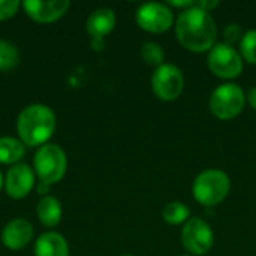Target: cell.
Segmentation results:
<instances>
[{
	"instance_id": "2",
	"label": "cell",
	"mask_w": 256,
	"mask_h": 256,
	"mask_svg": "<svg viewBox=\"0 0 256 256\" xmlns=\"http://www.w3.org/2000/svg\"><path fill=\"white\" fill-rule=\"evenodd\" d=\"M56 130V114L42 104L26 106L16 120L20 141L27 147H42L48 142Z\"/></svg>"
},
{
	"instance_id": "15",
	"label": "cell",
	"mask_w": 256,
	"mask_h": 256,
	"mask_svg": "<svg viewBox=\"0 0 256 256\" xmlns=\"http://www.w3.org/2000/svg\"><path fill=\"white\" fill-rule=\"evenodd\" d=\"M36 214L44 226L54 228L62 220V214H63L62 204L56 196L45 195L44 198H40V201L36 206Z\"/></svg>"
},
{
	"instance_id": "23",
	"label": "cell",
	"mask_w": 256,
	"mask_h": 256,
	"mask_svg": "<svg viewBox=\"0 0 256 256\" xmlns=\"http://www.w3.org/2000/svg\"><path fill=\"white\" fill-rule=\"evenodd\" d=\"M195 4L207 12H212V9H214L216 6H219V2H207V0H202V2H195Z\"/></svg>"
},
{
	"instance_id": "16",
	"label": "cell",
	"mask_w": 256,
	"mask_h": 256,
	"mask_svg": "<svg viewBox=\"0 0 256 256\" xmlns=\"http://www.w3.org/2000/svg\"><path fill=\"white\" fill-rule=\"evenodd\" d=\"M26 148L24 144L12 136L0 138V164L3 165H16L24 158Z\"/></svg>"
},
{
	"instance_id": "26",
	"label": "cell",
	"mask_w": 256,
	"mask_h": 256,
	"mask_svg": "<svg viewBox=\"0 0 256 256\" xmlns=\"http://www.w3.org/2000/svg\"><path fill=\"white\" fill-rule=\"evenodd\" d=\"M48 184H45V183H39V186H38V190H39V194H45L46 190H48Z\"/></svg>"
},
{
	"instance_id": "4",
	"label": "cell",
	"mask_w": 256,
	"mask_h": 256,
	"mask_svg": "<svg viewBox=\"0 0 256 256\" xmlns=\"http://www.w3.org/2000/svg\"><path fill=\"white\" fill-rule=\"evenodd\" d=\"M33 168L40 183L48 186L58 183L64 177L68 168V159L63 148L57 144H45L39 147L33 159Z\"/></svg>"
},
{
	"instance_id": "5",
	"label": "cell",
	"mask_w": 256,
	"mask_h": 256,
	"mask_svg": "<svg viewBox=\"0 0 256 256\" xmlns=\"http://www.w3.org/2000/svg\"><path fill=\"white\" fill-rule=\"evenodd\" d=\"M246 94L243 88L234 82H225L216 87L210 96L208 106L212 114L219 120H232L244 108Z\"/></svg>"
},
{
	"instance_id": "1",
	"label": "cell",
	"mask_w": 256,
	"mask_h": 256,
	"mask_svg": "<svg viewBox=\"0 0 256 256\" xmlns=\"http://www.w3.org/2000/svg\"><path fill=\"white\" fill-rule=\"evenodd\" d=\"M176 34L180 45L188 51L206 52L216 45L218 27L210 12L194 4L178 15Z\"/></svg>"
},
{
	"instance_id": "14",
	"label": "cell",
	"mask_w": 256,
	"mask_h": 256,
	"mask_svg": "<svg viewBox=\"0 0 256 256\" xmlns=\"http://www.w3.org/2000/svg\"><path fill=\"white\" fill-rule=\"evenodd\" d=\"M34 256H69V246L66 238L56 232H44L34 243L33 249Z\"/></svg>"
},
{
	"instance_id": "11",
	"label": "cell",
	"mask_w": 256,
	"mask_h": 256,
	"mask_svg": "<svg viewBox=\"0 0 256 256\" xmlns=\"http://www.w3.org/2000/svg\"><path fill=\"white\" fill-rule=\"evenodd\" d=\"M21 4L30 18L40 24H48V22L57 21L70 8L69 0H51V2L27 0V2H22Z\"/></svg>"
},
{
	"instance_id": "25",
	"label": "cell",
	"mask_w": 256,
	"mask_h": 256,
	"mask_svg": "<svg viewBox=\"0 0 256 256\" xmlns=\"http://www.w3.org/2000/svg\"><path fill=\"white\" fill-rule=\"evenodd\" d=\"M246 99L249 100L250 106L256 111V87H252V88L249 90V93L246 94Z\"/></svg>"
},
{
	"instance_id": "10",
	"label": "cell",
	"mask_w": 256,
	"mask_h": 256,
	"mask_svg": "<svg viewBox=\"0 0 256 256\" xmlns=\"http://www.w3.org/2000/svg\"><path fill=\"white\" fill-rule=\"evenodd\" d=\"M34 188V171L27 164H16L9 168L4 177V190L12 200L26 198Z\"/></svg>"
},
{
	"instance_id": "28",
	"label": "cell",
	"mask_w": 256,
	"mask_h": 256,
	"mask_svg": "<svg viewBox=\"0 0 256 256\" xmlns=\"http://www.w3.org/2000/svg\"><path fill=\"white\" fill-rule=\"evenodd\" d=\"M120 256H135V255H132V254H123V255H120Z\"/></svg>"
},
{
	"instance_id": "8",
	"label": "cell",
	"mask_w": 256,
	"mask_h": 256,
	"mask_svg": "<svg viewBox=\"0 0 256 256\" xmlns=\"http://www.w3.org/2000/svg\"><path fill=\"white\" fill-rule=\"evenodd\" d=\"M214 243L212 226L201 218L189 219L182 230V244L190 255H206Z\"/></svg>"
},
{
	"instance_id": "7",
	"label": "cell",
	"mask_w": 256,
	"mask_h": 256,
	"mask_svg": "<svg viewBox=\"0 0 256 256\" xmlns=\"http://www.w3.org/2000/svg\"><path fill=\"white\" fill-rule=\"evenodd\" d=\"M152 88L158 99L172 102L184 90V75L176 64L164 63L153 72Z\"/></svg>"
},
{
	"instance_id": "6",
	"label": "cell",
	"mask_w": 256,
	"mask_h": 256,
	"mask_svg": "<svg viewBox=\"0 0 256 256\" xmlns=\"http://www.w3.org/2000/svg\"><path fill=\"white\" fill-rule=\"evenodd\" d=\"M208 69L222 80H234L243 72V57L232 45L216 44L207 57Z\"/></svg>"
},
{
	"instance_id": "20",
	"label": "cell",
	"mask_w": 256,
	"mask_h": 256,
	"mask_svg": "<svg viewBox=\"0 0 256 256\" xmlns=\"http://www.w3.org/2000/svg\"><path fill=\"white\" fill-rule=\"evenodd\" d=\"M240 54L243 60L250 64H256V30H249L242 36L240 40Z\"/></svg>"
},
{
	"instance_id": "29",
	"label": "cell",
	"mask_w": 256,
	"mask_h": 256,
	"mask_svg": "<svg viewBox=\"0 0 256 256\" xmlns=\"http://www.w3.org/2000/svg\"><path fill=\"white\" fill-rule=\"evenodd\" d=\"M182 256H195V255H190V254H188V255H182Z\"/></svg>"
},
{
	"instance_id": "12",
	"label": "cell",
	"mask_w": 256,
	"mask_h": 256,
	"mask_svg": "<svg viewBox=\"0 0 256 256\" xmlns=\"http://www.w3.org/2000/svg\"><path fill=\"white\" fill-rule=\"evenodd\" d=\"M33 238V226L26 219H12L2 231V243L10 250L26 248Z\"/></svg>"
},
{
	"instance_id": "19",
	"label": "cell",
	"mask_w": 256,
	"mask_h": 256,
	"mask_svg": "<svg viewBox=\"0 0 256 256\" xmlns=\"http://www.w3.org/2000/svg\"><path fill=\"white\" fill-rule=\"evenodd\" d=\"M141 56H142V60L148 64V66H153V68H159L164 64V60H165V52H164V48L156 44V42H146L141 48Z\"/></svg>"
},
{
	"instance_id": "18",
	"label": "cell",
	"mask_w": 256,
	"mask_h": 256,
	"mask_svg": "<svg viewBox=\"0 0 256 256\" xmlns=\"http://www.w3.org/2000/svg\"><path fill=\"white\" fill-rule=\"evenodd\" d=\"M18 62H20L18 48L8 40H0V72L14 69L18 64Z\"/></svg>"
},
{
	"instance_id": "27",
	"label": "cell",
	"mask_w": 256,
	"mask_h": 256,
	"mask_svg": "<svg viewBox=\"0 0 256 256\" xmlns=\"http://www.w3.org/2000/svg\"><path fill=\"white\" fill-rule=\"evenodd\" d=\"M3 186H4V178H3V176H2V172H0V190H2Z\"/></svg>"
},
{
	"instance_id": "22",
	"label": "cell",
	"mask_w": 256,
	"mask_h": 256,
	"mask_svg": "<svg viewBox=\"0 0 256 256\" xmlns=\"http://www.w3.org/2000/svg\"><path fill=\"white\" fill-rule=\"evenodd\" d=\"M242 36H243L242 27H240L238 24H236V22L228 24V26L225 27V30H224L225 44H228V45H232V46H234L236 42H240V40H242Z\"/></svg>"
},
{
	"instance_id": "17",
	"label": "cell",
	"mask_w": 256,
	"mask_h": 256,
	"mask_svg": "<svg viewBox=\"0 0 256 256\" xmlns=\"http://www.w3.org/2000/svg\"><path fill=\"white\" fill-rule=\"evenodd\" d=\"M189 216H190L189 207L180 201L168 202L162 210V218L170 225H182L189 220Z\"/></svg>"
},
{
	"instance_id": "9",
	"label": "cell",
	"mask_w": 256,
	"mask_h": 256,
	"mask_svg": "<svg viewBox=\"0 0 256 256\" xmlns=\"http://www.w3.org/2000/svg\"><path fill=\"white\" fill-rule=\"evenodd\" d=\"M135 20L138 27L148 33H164L171 28L174 22V14L164 3L148 2L138 8Z\"/></svg>"
},
{
	"instance_id": "3",
	"label": "cell",
	"mask_w": 256,
	"mask_h": 256,
	"mask_svg": "<svg viewBox=\"0 0 256 256\" xmlns=\"http://www.w3.org/2000/svg\"><path fill=\"white\" fill-rule=\"evenodd\" d=\"M231 190L230 177L220 170H206L198 174L192 184L194 198L206 206L214 207L220 204Z\"/></svg>"
},
{
	"instance_id": "13",
	"label": "cell",
	"mask_w": 256,
	"mask_h": 256,
	"mask_svg": "<svg viewBox=\"0 0 256 256\" xmlns=\"http://www.w3.org/2000/svg\"><path fill=\"white\" fill-rule=\"evenodd\" d=\"M116 27V14L110 8H99L93 10L86 22L87 33L94 40H102Z\"/></svg>"
},
{
	"instance_id": "21",
	"label": "cell",
	"mask_w": 256,
	"mask_h": 256,
	"mask_svg": "<svg viewBox=\"0 0 256 256\" xmlns=\"http://www.w3.org/2000/svg\"><path fill=\"white\" fill-rule=\"evenodd\" d=\"M21 6L18 0H0V21H6L12 18Z\"/></svg>"
},
{
	"instance_id": "24",
	"label": "cell",
	"mask_w": 256,
	"mask_h": 256,
	"mask_svg": "<svg viewBox=\"0 0 256 256\" xmlns=\"http://www.w3.org/2000/svg\"><path fill=\"white\" fill-rule=\"evenodd\" d=\"M168 4L172 6V8H184V9H189V8H192L195 4V2H192V0H182V2L171 0V2H168Z\"/></svg>"
}]
</instances>
